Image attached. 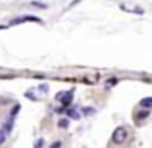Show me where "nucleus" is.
I'll list each match as a JSON object with an SVG mask.
<instances>
[{
	"instance_id": "f257e3e1",
	"label": "nucleus",
	"mask_w": 152,
	"mask_h": 148,
	"mask_svg": "<svg viewBox=\"0 0 152 148\" xmlns=\"http://www.w3.org/2000/svg\"><path fill=\"white\" fill-rule=\"evenodd\" d=\"M126 138H128V130H126L124 127H118V129H115V132H113V135H111L113 143L121 145V143H124V142H126Z\"/></svg>"
},
{
	"instance_id": "f03ea898",
	"label": "nucleus",
	"mask_w": 152,
	"mask_h": 148,
	"mask_svg": "<svg viewBox=\"0 0 152 148\" xmlns=\"http://www.w3.org/2000/svg\"><path fill=\"white\" fill-rule=\"evenodd\" d=\"M72 96H74V90H70V91H66V93L57 95V99H61L64 106H69L70 103H72Z\"/></svg>"
},
{
	"instance_id": "7ed1b4c3",
	"label": "nucleus",
	"mask_w": 152,
	"mask_h": 148,
	"mask_svg": "<svg viewBox=\"0 0 152 148\" xmlns=\"http://www.w3.org/2000/svg\"><path fill=\"white\" fill-rule=\"evenodd\" d=\"M25 21H36V23H39V18L36 17H21V18H15V20H12L10 26H15V25H20V23H25Z\"/></svg>"
},
{
	"instance_id": "20e7f679",
	"label": "nucleus",
	"mask_w": 152,
	"mask_h": 148,
	"mask_svg": "<svg viewBox=\"0 0 152 148\" xmlns=\"http://www.w3.org/2000/svg\"><path fill=\"white\" fill-rule=\"evenodd\" d=\"M139 104L142 106V108H145V109H151L152 108V98H144V99H141V103Z\"/></svg>"
},
{
	"instance_id": "39448f33",
	"label": "nucleus",
	"mask_w": 152,
	"mask_h": 148,
	"mask_svg": "<svg viewBox=\"0 0 152 148\" xmlns=\"http://www.w3.org/2000/svg\"><path fill=\"white\" fill-rule=\"evenodd\" d=\"M67 117H70V119H80V114L79 112L75 111V109H69V111H67Z\"/></svg>"
},
{
	"instance_id": "423d86ee",
	"label": "nucleus",
	"mask_w": 152,
	"mask_h": 148,
	"mask_svg": "<svg viewBox=\"0 0 152 148\" xmlns=\"http://www.w3.org/2000/svg\"><path fill=\"white\" fill-rule=\"evenodd\" d=\"M57 125H59L61 129H67V127H69V117H64V119H61V121L57 122Z\"/></svg>"
},
{
	"instance_id": "0eeeda50",
	"label": "nucleus",
	"mask_w": 152,
	"mask_h": 148,
	"mask_svg": "<svg viewBox=\"0 0 152 148\" xmlns=\"http://www.w3.org/2000/svg\"><path fill=\"white\" fill-rule=\"evenodd\" d=\"M18 111H20V104L13 106V109H12V112H10V119H15V116H17Z\"/></svg>"
},
{
	"instance_id": "6e6552de",
	"label": "nucleus",
	"mask_w": 152,
	"mask_h": 148,
	"mask_svg": "<svg viewBox=\"0 0 152 148\" xmlns=\"http://www.w3.org/2000/svg\"><path fill=\"white\" fill-rule=\"evenodd\" d=\"M82 112H83V114H87V116H92V114H95V109H93V108H83Z\"/></svg>"
},
{
	"instance_id": "1a4fd4ad",
	"label": "nucleus",
	"mask_w": 152,
	"mask_h": 148,
	"mask_svg": "<svg viewBox=\"0 0 152 148\" xmlns=\"http://www.w3.org/2000/svg\"><path fill=\"white\" fill-rule=\"evenodd\" d=\"M145 117H149V111H141L137 114V119H145Z\"/></svg>"
},
{
	"instance_id": "9d476101",
	"label": "nucleus",
	"mask_w": 152,
	"mask_h": 148,
	"mask_svg": "<svg viewBox=\"0 0 152 148\" xmlns=\"http://www.w3.org/2000/svg\"><path fill=\"white\" fill-rule=\"evenodd\" d=\"M5 138H7V132H5V130H0V145L5 142Z\"/></svg>"
},
{
	"instance_id": "9b49d317",
	"label": "nucleus",
	"mask_w": 152,
	"mask_h": 148,
	"mask_svg": "<svg viewBox=\"0 0 152 148\" xmlns=\"http://www.w3.org/2000/svg\"><path fill=\"white\" fill-rule=\"evenodd\" d=\"M31 5H34V7H39V8H44V7H46L44 4H38V2H31Z\"/></svg>"
},
{
	"instance_id": "f8f14e48",
	"label": "nucleus",
	"mask_w": 152,
	"mask_h": 148,
	"mask_svg": "<svg viewBox=\"0 0 152 148\" xmlns=\"http://www.w3.org/2000/svg\"><path fill=\"white\" fill-rule=\"evenodd\" d=\"M49 148H61V142H54V143L51 145Z\"/></svg>"
},
{
	"instance_id": "ddd939ff",
	"label": "nucleus",
	"mask_w": 152,
	"mask_h": 148,
	"mask_svg": "<svg viewBox=\"0 0 152 148\" xmlns=\"http://www.w3.org/2000/svg\"><path fill=\"white\" fill-rule=\"evenodd\" d=\"M44 143V140H38V143H36V147H34V148H41V145H43Z\"/></svg>"
},
{
	"instance_id": "4468645a",
	"label": "nucleus",
	"mask_w": 152,
	"mask_h": 148,
	"mask_svg": "<svg viewBox=\"0 0 152 148\" xmlns=\"http://www.w3.org/2000/svg\"><path fill=\"white\" fill-rule=\"evenodd\" d=\"M5 28H8L7 25H0V30H5Z\"/></svg>"
}]
</instances>
